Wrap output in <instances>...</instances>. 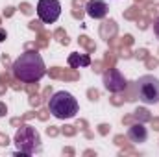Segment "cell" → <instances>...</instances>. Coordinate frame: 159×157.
Here are the masks:
<instances>
[{"label":"cell","mask_w":159,"mask_h":157,"mask_svg":"<svg viewBox=\"0 0 159 157\" xmlns=\"http://www.w3.org/2000/svg\"><path fill=\"white\" fill-rule=\"evenodd\" d=\"M85 11H87V15H89L91 19L100 20V19H106V17H107L109 7H107V4H106L104 0H89L87 6H85Z\"/></svg>","instance_id":"7"},{"label":"cell","mask_w":159,"mask_h":157,"mask_svg":"<svg viewBox=\"0 0 159 157\" xmlns=\"http://www.w3.org/2000/svg\"><path fill=\"white\" fill-rule=\"evenodd\" d=\"M48 109L50 113L59 120H70L78 115V102L76 98L67 92V91H57L50 96V102H48Z\"/></svg>","instance_id":"2"},{"label":"cell","mask_w":159,"mask_h":157,"mask_svg":"<svg viewBox=\"0 0 159 157\" xmlns=\"http://www.w3.org/2000/svg\"><path fill=\"white\" fill-rule=\"evenodd\" d=\"M6 111H7L6 104H4V102H0V117H4V115H6Z\"/></svg>","instance_id":"11"},{"label":"cell","mask_w":159,"mask_h":157,"mask_svg":"<svg viewBox=\"0 0 159 157\" xmlns=\"http://www.w3.org/2000/svg\"><path fill=\"white\" fill-rule=\"evenodd\" d=\"M13 142L15 146L19 148V154L20 155H34V154H39L43 144H41V133L30 124H22L17 131H15V137H13Z\"/></svg>","instance_id":"3"},{"label":"cell","mask_w":159,"mask_h":157,"mask_svg":"<svg viewBox=\"0 0 159 157\" xmlns=\"http://www.w3.org/2000/svg\"><path fill=\"white\" fill-rule=\"evenodd\" d=\"M137 98L146 105L159 104V78L144 74L137 79Z\"/></svg>","instance_id":"4"},{"label":"cell","mask_w":159,"mask_h":157,"mask_svg":"<svg viewBox=\"0 0 159 157\" xmlns=\"http://www.w3.org/2000/svg\"><path fill=\"white\" fill-rule=\"evenodd\" d=\"M13 76L24 83H35L46 74V67L37 50H28L13 61Z\"/></svg>","instance_id":"1"},{"label":"cell","mask_w":159,"mask_h":157,"mask_svg":"<svg viewBox=\"0 0 159 157\" xmlns=\"http://www.w3.org/2000/svg\"><path fill=\"white\" fill-rule=\"evenodd\" d=\"M128 139H129L133 144L146 142V139H148V129L144 128V124H133V126L128 129Z\"/></svg>","instance_id":"8"},{"label":"cell","mask_w":159,"mask_h":157,"mask_svg":"<svg viewBox=\"0 0 159 157\" xmlns=\"http://www.w3.org/2000/svg\"><path fill=\"white\" fill-rule=\"evenodd\" d=\"M102 83H104V89L106 91H109V92H122L124 89H126V85H128V81L126 78L120 74V70L117 69H109V70H106L104 74H102Z\"/></svg>","instance_id":"6"},{"label":"cell","mask_w":159,"mask_h":157,"mask_svg":"<svg viewBox=\"0 0 159 157\" xmlns=\"http://www.w3.org/2000/svg\"><path fill=\"white\" fill-rule=\"evenodd\" d=\"M154 34H156V37L159 39V17L154 20Z\"/></svg>","instance_id":"10"},{"label":"cell","mask_w":159,"mask_h":157,"mask_svg":"<svg viewBox=\"0 0 159 157\" xmlns=\"http://www.w3.org/2000/svg\"><path fill=\"white\" fill-rule=\"evenodd\" d=\"M69 65L72 69H80V67H89L91 65V57L87 54H80V52H72L69 56Z\"/></svg>","instance_id":"9"},{"label":"cell","mask_w":159,"mask_h":157,"mask_svg":"<svg viewBox=\"0 0 159 157\" xmlns=\"http://www.w3.org/2000/svg\"><path fill=\"white\" fill-rule=\"evenodd\" d=\"M6 37H7L6 30H2V28H0V43H4V41H6Z\"/></svg>","instance_id":"12"},{"label":"cell","mask_w":159,"mask_h":157,"mask_svg":"<svg viewBox=\"0 0 159 157\" xmlns=\"http://www.w3.org/2000/svg\"><path fill=\"white\" fill-rule=\"evenodd\" d=\"M61 15V4L59 0H39L37 2V17L44 24H52Z\"/></svg>","instance_id":"5"}]
</instances>
